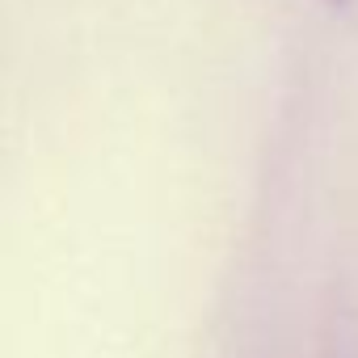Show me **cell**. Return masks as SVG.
Here are the masks:
<instances>
[{
    "mask_svg": "<svg viewBox=\"0 0 358 358\" xmlns=\"http://www.w3.org/2000/svg\"><path fill=\"white\" fill-rule=\"evenodd\" d=\"M324 5H341V0H324Z\"/></svg>",
    "mask_w": 358,
    "mask_h": 358,
    "instance_id": "6da1fadb",
    "label": "cell"
}]
</instances>
